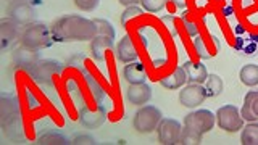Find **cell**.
Returning a JSON list of instances; mask_svg holds the SVG:
<instances>
[{"label": "cell", "mask_w": 258, "mask_h": 145, "mask_svg": "<svg viewBox=\"0 0 258 145\" xmlns=\"http://www.w3.org/2000/svg\"><path fill=\"white\" fill-rule=\"evenodd\" d=\"M52 36L55 42H86L97 36V26L81 15H64L52 24Z\"/></svg>", "instance_id": "obj_1"}, {"label": "cell", "mask_w": 258, "mask_h": 145, "mask_svg": "<svg viewBox=\"0 0 258 145\" xmlns=\"http://www.w3.org/2000/svg\"><path fill=\"white\" fill-rule=\"evenodd\" d=\"M53 42L52 28H48L45 23H32L26 26L21 32L20 44L31 50H42L50 47Z\"/></svg>", "instance_id": "obj_2"}, {"label": "cell", "mask_w": 258, "mask_h": 145, "mask_svg": "<svg viewBox=\"0 0 258 145\" xmlns=\"http://www.w3.org/2000/svg\"><path fill=\"white\" fill-rule=\"evenodd\" d=\"M163 119L160 108L153 107V105H142V108L136 111L133 126L139 134H150L157 131L160 121Z\"/></svg>", "instance_id": "obj_3"}, {"label": "cell", "mask_w": 258, "mask_h": 145, "mask_svg": "<svg viewBox=\"0 0 258 145\" xmlns=\"http://www.w3.org/2000/svg\"><path fill=\"white\" fill-rule=\"evenodd\" d=\"M216 123V115H213L210 110H196L184 116L182 124L184 127L190 129L192 132L199 135H204L213 129Z\"/></svg>", "instance_id": "obj_4"}, {"label": "cell", "mask_w": 258, "mask_h": 145, "mask_svg": "<svg viewBox=\"0 0 258 145\" xmlns=\"http://www.w3.org/2000/svg\"><path fill=\"white\" fill-rule=\"evenodd\" d=\"M244 118L240 115V110L236 107V105L228 103L224 107L218 108L216 111V123L220 126V129L226 132H237L244 127Z\"/></svg>", "instance_id": "obj_5"}, {"label": "cell", "mask_w": 258, "mask_h": 145, "mask_svg": "<svg viewBox=\"0 0 258 145\" xmlns=\"http://www.w3.org/2000/svg\"><path fill=\"white\" fill-rule=\"evenodd\" d=\"M63 64L56 60H39L32 66L28 75L32 78V81L37 84H50L55 76L61 75Z\"/></svg>", "instance_id": "obj_6"}, {"label": "cell", "mask_w": 258, "mask_h": 145, "mask_svg": "<svg viewBox=\"0 0 258 145\" xmlns=\"http://www.w3.org/2000/svg\"><path fill=\"white\" fill-rule=\"evenodd\" d=\"M7 16L20 26H29L36 23V10L29 0H10L7 7Z\"/></svg>", "instance_id": "obj_7"}, {"label": "cell", "mask_w": 258, "mask_h": 145, "mask_svg": "<svg viewBox=\"0 0 258 145\" xmlns=\"http://www.w3.org/2000/svg\"><path fill=\"white\" fill-rule=\"evenodd\" d=\"M184 124L181 126L179 121H176L173 118H163L160 121V124L157 127L158 134V142L163 145H176L181 140Z\"/></svg>", "instance_id": "obj_8"}, {"label": "cell", "mask_w": 258, "mask_h": 145, "mask_svg": "<svg viewBox=\"0 0 258 145\" xmlns=\"http://www.w3.org/2000/svg\"><path fill=\"white\" fill-rule=\"evenodd\" d=\"M21 118V108L18 97L13 94L2 92L0 94V126L12 123Z\"/></svg>", "instance_id": "obj_9"}, {"label": "cell", "mask_w": 258, "mask_h": 145, "mask_svg": "<svg viewBox=\"0 0 258 145\" xmlns=\"http://www.w3.org/2000/svg\"><path fill=\"white\" fill-rule=\"evenodd\" d=\"M107 121V108L103 105L97 103L95 108H89L83 105L79 108V123L87 129H97Z\"/></svg>", "instance_id": "obj_10"}, {"label": "cell", "mask_w": 258, "mask_h": 145, "mask_svg": "<svg viewBox=\"0 0 258 145\" xmlns=\"http://www.w3.org/2000/svg\"><path fill=\"white\" fill-rule=\"evenodd\" d=\"M207 99V91L202 84L189 83L179 92V103L185 108H197Z\"/></svg>", "instance_id": "obj_11"}, {"label": "cell", "mask_w": 258, "mask_h": 145, "mask_svg": "<svg viewBox=\"0 0 258 145\" xmlns=\"http://www.w3.org/2000/svg\"><path fill=\"white\" fill-rule=\"evenodd\" d=\"M192 45L196 53L200 56L202 60H210L221 50V44L218 42L216 36H197L192 39Z\"/></svg>", "instance_id": "obj_12"}, {"label": "cell", "mask_w": 258, "mask_h": 145, "mask_svg": "<svg viewBox=\"0 0 258 145\" xmlns=\"http://www.w3.org/2000/svg\"><path fill=\"white\" fill-rule=\"evenodd\" d=\"M18 26L20 24L8 18V16L0 20V45H2V50H7L16 42H20L21 34L18 32Z\"/></svg>", "instance_id": "obj_13"}, {"label": "cell", "mask_w": 258, "mask_h": 145, "mask_svg": "<svg viewBox=\"0 0 258 145\" xmlns=\"http://www.w3.org/2000/svg\"><path fill=\"white\" fill-rule=\"evenodd\" d=\"M152 99V87L149 84H129L126 89V100L136 105V107H142V105L149 103Z\"/></svg>", "instance_id": "obj_14"}, {"label": "cell", "mask_w": 258, "mask_h": 145, "mask_svg": "<svg viewBox=\"0 0 258 145\" xmlns=\"http://www.w3.org/2000/svg\"><path fill=\"white\" fill-rule=\"evenodd\" d=\"M115 48V40L107 36H95L91 40V55L95 61L105 63L107 61V55Z\"/></svg>", "instance_id": "obj_15"}, {"label": "cell", "mask_w": 258, "mask_h": 145, "mask_svg": "<svg viewBox=\"0 0 258 145\" xmlns=\"http://www.w3.org/2000/svg\"><path fill=\"white\" fill-rule=\"evenodd\" d=\"M115 53H116V58L124 64L133 63L139 58V52H137V47L131 36H124L123 39H119Z\"/></svg>", "instance_id": "obj_16"}, {"label": "cell", "mask_w": 258, "mask_h": 145, "mask_svg": "<svg viewBox=\"0 0 258 145\" xmlns=\"http://www.w3.org/2000/svg\"><path fill=\"white\" fill-rule=\"evenodd\" d=\"M39 60L40 58H39L37 50H31V48H26V47H23V45H21V48L15 50V53H13L15 64L18 68L24 69V71H29Z\"/></svg>", "instance_id": "obj_17"}, {"label": "cell", "mask_w": 258, "mask_h": 145, "mask_svg": "<svg viewBox=\"0 0 258 145\" xmlns=\"http://www.w3.org/2000/svg\"><path fill=\"white\" fill-rule=\"evenodd\" d=\"M123 78L126 79L127 84H142L147 79V69L145 64L139 61L126 63V66L123 69Z\"/></svg>", "instance_id": "obj_18"}, {"label": "cell", "mask_w": 258, "mask_h": 145, "mask_svg": "<svg viewBox=\"0 0 258 145\" xmlns=\"http://www.w3.org/2000/svg\"><path fill=\"white\" fill-rule=\"evenodd\" d=\"M182 68L185 71V75H187V83L204 84L208 78L207 66L200 61H185L182 64Z\"/></svg>", "instance_id": "obj_19"}, {"label": "cell", "mask_w": 258, "mask_h": 145, "mask_svg": "<svg viewBox=\"0 0 258 145\" xmlns=\"http://www.w3.org/2000/svg\"><path fill=\"white\" fill-rule=\"evenodd\" d=\"M240 115L245 121H258V91H248L244 97Z\"/></svg>", "instance_id": "obj_20"}, {"label": "cell", "mask_w": 258, "mask_h": 145, "mask_svg": "<svg viewBox=\"0 0 258 145\" xmlns=\"http://www.w3.org/2000/svg\"><path fill=\"white\" fill-rule=\"evenodd\" d=\"M185 83H187V75L182 66H177L174 68V71L171 75L160 78V84L163 86L168 91H176V89H181Z\"/></svg>", "instance_id": "obj_21"}, {"label": "cell", "mask_w": 258, "mask_h": 145, "mask_svg": "<svg viewBox=\"0 0 258 145\" xmlns=\"http://www.w3.org/2000/svg\"><path fill=\"white\" fill-rule=\"evenodd\" d=\"M36 143L37 145H68L71 143V140L58 131H47L44 134L37 135Z\"/></svg>", "instance_id": "obj_22"}, {"label": "cell", "mask_w": 258, "mask_h": 145, "mask_svg": "<svg viewBox=\"0 0 258 145\" xmlns=\"http://www.w3.org/2000/svg\"><path fill=\"white\" fill-rule=\"evenodd\" d=\"M239 78H240V83L244 86H248V87L256 86L258 84V64L255 63L244 64V66L240 68Z\"/></svg>", "instance_id": "obj_23"}, {"label": "cell", "mask_w": 258, "mask_h": 145, "mask_svg": "<svg viewBox=\"0 0 258 145\" xmlns=\"http://www.w3.org/2000/svg\"><path fill=\"white\" fill-rule=\"evenodd\" d=\"M240 143L242 145H258V121H250L245 127H242Z\"/></svg>", "instance_id": "obj_24"}, {"label": "cell", "mask_w": 258, "mask_h": 145, "mask_svg": "<svg viewBox=\"0 0 258 145\" xmlns=\"http://www.w3.org/2000/svg\"><path fill=\"white\" fill-rule=\"evenodd\" d=\"M2 131L4 135L7 139H12V140H20L24 137V129H23V119H15L12 123H7L2 126Z\"/></svg>", "instance_id": "obj_25"}, {"label": "cell", "mask_w": 258, "mask_h": 145, "mask_svg": "<svg viewBox=\"0 0 258 145\" xmlns=\"http://www.w3.org/2000/svg\"><path fill=\"white\" fill-rule=\"evenodd\" d=\"M224 89V83L223 79L218 75H208L207 81H205V91H207V99L210 97H216L223 92Z\"/></svg>", "instance_id": "obj_26"}, {"label": "cell", "mask_w": 258, "mask_h": 145, "mask_svg": "<svg viewBox=\"0 0 258 145\" xmlns=\"http://www.w3.org/2000/svg\"><path fill=\"white\" fill-rule=\"evenodd\" d=\"M84 78H86V83H87V86H89V89H91V94H92V97H94V100H95V103H100V105H103V100H105V97H107V94H105V91L102 89V86L97 83L95 81V78L91 75V72H84Z\"/></svg>", "instance_id": "obj_27"}, {"label": "cell", "mask_w": 258, "mask_h": 145, "mask_svg": "<svg viewBox=\"0 0 258 145\" xmlns=\"http://www.w3.org/2000/svg\"><path fill=\"white\" fill-rule=\"evenodd\" d=\"M94 23H95V26H97V36H107V37L115 40L116 32H115V28L111 26L110 21L102 20V18H95Z\"/></svg>", "instance_id": "obj_28"}, {"label": "cell", "mask_w": 258, "mask_h": 145, "mask_svg": "<svg viewBox=\"0 0 258 145\" xmlns=\"http://www.w3.org/2000/svg\"><path fill=\"white\" fill-rule=\"evenodd\" d=\"M168 0H141V5L149 13H160L166 7Z\"/></svg>", "instance_id": "obj_29"}, {"label": "cell", "mask_w": 258, "mask_h": 145, "mask_svg": "<svg viewBox=\"0 0 258 145\" xmlns=\"http://www.w3.org/2000/svg\"><path fill=\"white\" fill-rule=\"evenodd\" d=\"M142 13H144V8L137 7V5H134V7H126V10L121 13V24H123V26H126L129 21H133L134 18L141 16Z\"/></svg>", "instance_id": "obj_30"}, {"label": "cell", "mask_w": 258, "mask_h": 145, "mask_svg": "<svg viewBox=\"0 0 258 145\" xmlns=\"http://www.w3.org/2000/svg\"><path fill=\"white\" fill-rule=\"evenodd\" d=\"M200 142H202V135L192 132L190 129H187V127L182 129L179 143H182V145H192V143H200Z\"/></svg>", "instance_id": "obj_31"}, {"label": "cell", "mask_w": 258, "mask_h": 145, "mask_svg": "<svg viewBox=\"0 0 258 145\" xmlns=\"http://www.w3.org/2000/svg\"><path fill=\"white\" fill-rule=\"evenodd\" d=\"M73 2H75V5L81 12H92L99 7L100 0H73Z\"/></svg>", "instance_id": "obj_32"}, {"label": "cell", "mask_w": 258, "mask_h": 145, "mask_svg": "<svg viewBox=\"0 0 258 145\" xmlns=\"http://www.w3.org/2000/svg\"><path fill=\"white\" fill-rule=\"evenodd\" d=\"M184 26H185V31H187L189 37L194 39V37L199 36V26H197V23L189 21V20H184Z\"/></svg>", "instance_id": "obj_33"}, {"label": "cell", "mask_w": 258, "mask_h": 145, "mask_svg": "<svg viewBox=\"0 0 258 145\" xmlns=\"http://www.w3.org/2000/svg\"><path fill=\"white\" fill-rule=\"evenodd\" d=\"M71 143H75V145H83V143H95L94 140V137L92 135H76L75 139L71 140Z\"/></svg>", "instance_id": "obj_34"}, {"label": "cell", "mask_w": 258, "mask_h": 145, "mask_svg": "<svg viewBox=\"0 0 258 145\" xmlns=\"http://www.w3.org/2000/svg\"><path fill=\"white\" fill-rule=\"evenodd\" d=\"M171 2L174 4L176 8H179V10H184V8L187 7V0H171Z\"/></svg>", "instance_id": "obj_35"}, {"label": "cell", "mask_w": 258, "mask_h": 145, "mask_svg": "<svg viewBox=\"0 0 258 145\" xmlns=\"http://www.w3.org/2000/svg\"><path fill=\"white\" fill-rule=\"evenodd\" d=\"M119 4L124 7H134L137 4H141V0H119Z\"/></svg>", "instance_id": "obj_36"}]
</instances>
